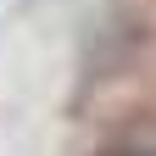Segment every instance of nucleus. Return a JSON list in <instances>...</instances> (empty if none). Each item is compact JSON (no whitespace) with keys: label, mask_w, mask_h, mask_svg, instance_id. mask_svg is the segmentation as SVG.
<instances>
[{"label":"nucleus","mask_w":156,"mask_h":156,"mask_svg":"<svg viewBox=\"0 0 156 156\" xmlns=\"http://www.w3.org/2000/svg\"><path fill=\"white\" fill-rule=\"evenodd\" d=\"M95 156H156V117H145V123H128L123 134H112V140L95 151Z\"/></svg>","instance_id":"f257e3e1"}]
</instances>
